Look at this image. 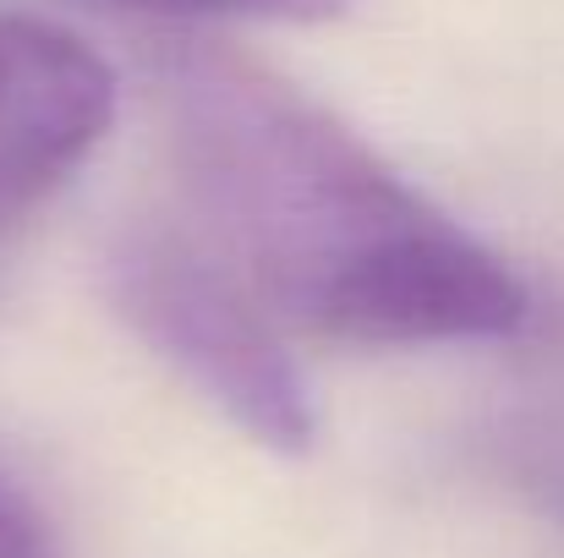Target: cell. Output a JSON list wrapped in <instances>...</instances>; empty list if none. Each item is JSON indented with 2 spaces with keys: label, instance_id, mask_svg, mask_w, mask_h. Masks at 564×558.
Listing matches in <instances>:
<instances>
[{
  "label": "cell",
  "instance_id": "1",
  "mask_svg": "<svg viewBox=\"0 0 564 558\" xmlns=\"http://www.w3.org/2000/svg\"><path fill=\"white\" fill-rule=\"evenodd\" d=\"M165 105L208 241L269 313L346 346L527 329L521 274L285 77L182 44L165 61Z\"/></svg>",
  "mask_w": 564,
  "mask_h": 558
},
{
  "label": "cell",
  "instance_id": "5",
  "mask_svg": "<svg viewBox=\"0 0 564 558\" xmlns=\"http://www.w3.org/2000/svg\"><path fill=\"white\" fill-rule=\"evenodd\" d=\"M0 558H61L44 521L0 482Z\"/></svg>",
  "mask_w": 564,
  "mask_h": 558
},
{
  "label": "cell",
  "instance_id": "3",
  "mask_svg": "<svg viewBox=\"0 0 564 558\" xmlns=\"http://www.w3.org/2000/svg\"><path fill=\"white\" fill-rule=\"evenodd\" d=\"M116 121V77L72 28L0 11V241L33 219Z\"/></svg>",
  "mask_w": 564,
  "mask_h": 558
},
{
  "label": "cell",
  "instance_id": "4",
  "mask_svg": "<svg viewBox=\"0 0 564 558\" xmlns=\"http://www.w3.org/2000/svg\"><path fill=\"white\" fill-rule=\"evenodd\" d=\"M160 11H197V17H269V22H329L346 0H138Z\"/></svg>",
  "mask_w": 564,
  "mask_h": 558
},
{
  "label": "cell",
  "instance_id": "2",
  "mask_svg": "<svg viewBox=\"0 0 564 558\" xmlns=\"http://www.w3.org/2000/svg\"><path fill=\"white\" fill-rule=\"evenodd\" d=\"M105 280L116 313L247 438L274 455H302L313 444V389L280 340L274 313L219 247H197L171 225H138L110 247Z\"/></svg>",
  "mask_w": 564,
  "mask_h": 558
}]
</instances>
